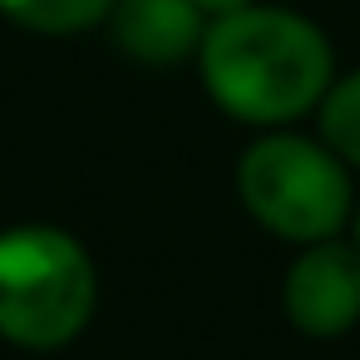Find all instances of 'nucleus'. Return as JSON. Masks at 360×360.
<instances>
[{
	"label": "nucleus",
	"instance_id": "1",
	"mask_svg": "<svg viewBox=\"0 0 360 360\" xmlns=\"http://www.w3.org/2000/svg\"><path fill=\"white\" fill-rule=\"evenodd\" d=\"M207 94L242 124H291L321 104L335 75L330 40L296 11L242 6L217 15L198 45Z\"/></svg>",
	"mask_w": 360,
	"mask_h": 360
},
{
	"label": "nucleus",
	"instance_id": "2",
	"mask_svg": "<svg viewBox=\"0 0 360 360\" xmlns=\"http://www.w3.org/2000/svg\"><path fill=\"white\" fill-rule=\"evenodd\" d=\"M94 262L60 227L0 232V335L25 350L70 345L94 316Z\"/></svg>",
	"mask_w": 360,
	"mask_h": 360
},
{
	"label": "nucleus",
	"instance_id": "3",
	"mask_svg": "<svg viewBox=\"0 0 360 360\" xmlns=\"http://www.w3.org/2000/svg\"><path fill=\"white\" fill-rule=\"evenodd\" d=\"M242 207L286 242H326L350 217L345 163L301 134H266L237 163Z\"/></svg>",
	"mask_w": 360,
	"mask_h": 360
},
{
	"label": "nucleus",
	"instance_id": "4",
	"mask_svg": "<svg viewBox=\"0 0 360 360\" xmlns=\"http://www.w3.org/2000/svg\"><path fill=\"white\" fill-rule=\"evenodd\" d=\"M286 316L316 340H335L360 321V252L335 237L311 242L286 271Z\"/></svg>",
	"mask_w": 360,
	"mask_h": 360
},
{
	"label": "nucleus",
	"instance_id": "5",
	"mask_svg": "<svg viewBox=\"0 0 360 360\" xmlns=\"http://www.w3.org/2000/svg\"><path fill=\"white\" fill-rule=\"evenodd\" d=\"M114 40L143 65H173L202 45V11L193 0H114Z\"/></svg>",
	"mask_w": 360,
	"mask_h": 360
},
{
	"label": "nucleus",
	"instance_id": "6",
	"mask_svg": "<svg viewBox=\"0 0 360 360\" xmlns=\"http://www.w3.org/2000/svg\"><path fill=\"white\" fill-rule=\"evenodd\" d=\"M321 143L340 158L360 168V70L345 79H330V89L321 94Z\"/></svg>",
	"mask_w": 360,
	"mask_h": 360
},
{
	"label": "nucleus",
	"instance_id": "7",
	"mask_svg": "<svg viewBox=\"0 0 360 360\" xmlns=\"http://www.w3.org/2000/svg\"><path fill=\"white\" fill-rule=\"evenodd\" d=\"M0 11L40 35H75L99 25L114 11V0H0Z\"/></svg>",
	"mask_w": 360,
	"mask_h": 360
},
{
	"label": "nucleus",
	"instance_id": "8",
	"mask_svg": "<svg viewBox=\"0 0 360 360\" xmlns=\"http://www.w3.org/2000/svg\"><path fill=\"white\" fill-rule=\"evenodd\" d=\"M193 6L202 11V15H232V11H242V6H252V0H193Z\"/></svg>",
	"mask_w": 360,
	"mask_h": 360
},
{
	"label": "nucleus",
	"instance_id": "9",
	"mask_svg": "<svg viewBox=\"0 0 360 360\" xmlns=\"http://www.w3.org/2000/svg\"><path fill=\"white\" fill-rule=\"evenodd\" d=\"M355 252H360V212H355Z\"/></svg>",
	"mask_w": 360,
	"mask_h": 360
}]
</instances>
